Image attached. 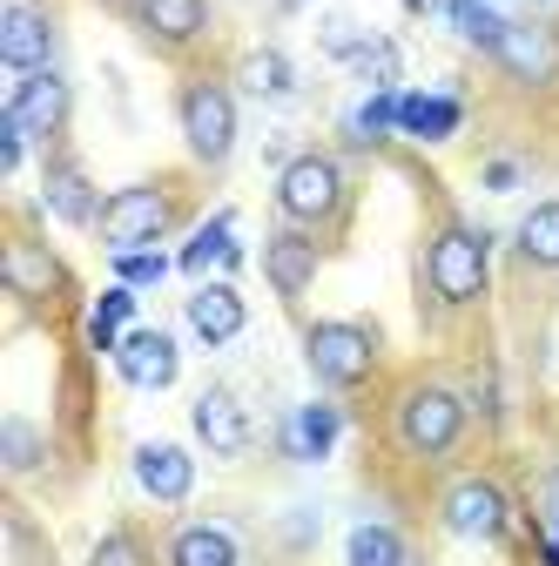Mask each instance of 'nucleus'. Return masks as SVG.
Masks as SVG:
<instances>
[{
  "mask_svg": "<svg viewBox=\"0 0 559 566\" xmlns=\"http://www.w3.org/2000/svg\"><path fill=\"white\" fill-rule=\"evenodd\" d=\"M162 566H243V539L230 520H182L162 539Z\"/></svg>",
  "mask_w": 559,
  "mask_h": 566,
  "instance_id": "17",
  "label": "nucleus"
},
{
  "mask_svg": "<svg viewBox=\"0 0 559 566\" xmlns=\"http://www.w3.org/2000/svg\"><path fill=\"white\" fill-rule=\"evenodd\" d=\"M8 115L28 128V142H41V149H61V142H67V115H75V88H67L61 67H48V75H28V82H14V95H8Z\"/></svg>",
  "mask_w": 559,
  "mask_h": 566,
  "instance_id": "14",
  "label": "nucleus"
},
{
  "mask_svg": "<svg viewBox=\"0 0 559 566\" xmlns=\"http://www.w3.org/2000/svg\"><path fill=\"white\" fill-rule=\"evenodd\" d=\"M284 8H304V0H284Z\"/></svg>",
  "mask_w": 559,
  "mask_h": 566,
  "instance_id": "32",
  "label": "nucleus"
},
{
  "mask_svg": "<svg viewBox=\"0 0 559 566\" xmlns=\"http://www.w3.org/2000/svg\"><path fill=\"white\" fill-rule=\"evenodd\" d=\"M398 128L418 142H445L458 128V102L452 95H398Z\"/></svg>",
  "mask_w": 559,
  "mask_h": 566,
  "instance_id": "25",
  "label": "nucleus"
},
{
  "mask_svg": "<svg viewBox=\"0 0 559 566\" xmlns=\"http://www.w3.org/2000/svg\"><path fill=\"white\" fill-rule=\"evenodd\" d=\"M472 424H478L472 398L439 371H411L384 405V432H391L398 459H411L418 472H445L472 446Z\"/></svg>",
  "mask_w": 559,
  "mask_h": 566,
  "instance_id": "1",
  "label": "nucleus"
},
{
  "mask_svg": "<svg viewBox=\"0 0 559 566\" xmlns=\"http://www.w3.org/2000/svg\"><path fill=\"white\" fill-rule=\"evenodd\" d=\"M0 459H8V472L14 479H28V472H41V459H48V446H41V432L28 418H8L0 424Z\"/></svg>",
  "mask_w": 559,
  "mask_h": 566,
  "instance_id": "28",
  "label": "nucleus"
},
{
  "mask_svg": "<svg viewBox=\"0 0 559 566\" xmlns=\"http://www.w3.org/2000/svg\"><path fill=\"white\" fill-rule=\"evenodd\" d=\"M418 291H425V317H465L493 291V237L472 230L465 217H439L418 250Z\"/></svg>",
  "mask_w": 559,
  "mask_h": 566,
  "instance_id": "3",
  "label": "nucleus"
},
{
  "mask_svg": "<svg viewBox=\"0 0 559 566\" xmlns=\"http://www.w3.org/2000/svg\"><path fill=\"white\" fill-rule=\"evenodd\" d=\"M276 223L310 230L317 243H344L358 217V169L344 163L337 149H297L284 169H276Z\"/></svg>",
  "mask_w": 559,
  "mask_h": 566,
  "instance_id": "2",
  "label": "nucleus"
},
{
  "mask_svg": "<svg viewBox=\"0 0 559 566\" xmlns=\"http://www.w3.org/2000/svg\"><path fill=\"white\" fill-rule=\"evenodd\" d=\"M54 54H61L54 14L41 0H8V8H0V67H8L14 82H28V75H48Z\"/></svg>",
  "mask_w": 559,
  "mask_h": 566,
  "instance_id": "11",
  "label": "nucleus"
},
{
  "mask_svg": "<svg viewBox=\"0 0 559 566\" xmlns=\"http://www.w3.org/2000/svg\"><path fill=\"white\" fill-rule=\"evenodd\" d=\"M88 566H162V553H156L149 526H135V520H115V526L95 539Z\"/></svg>",
  "mask_w": 559,
  "mask_h": 566,
  "instance_id": "24",
  "label": "nucleus"
},
{
  "mask_svg": "<svg viewBox=\"0 0 559 566\" xmlns=\"http://www.w3.org/2000/svg\"><path fill=\"white\" fill-rule=\"evenodd\" d=\"M324 256H330V243H317L310 230H291V223H276V230L263 237V276H270L276 304H284V311H297V304L310 297V283H317Z\"/></svg>",
  "mask_w": 559,
  "mask_h": 566,
  "instance_id": "12",
  "label": "nucleus"
},
{
  "mask_svg": "<svg viewBox=\"0 0 559 566\" xmlns=\"http://www.w3.org/2000/svg\"><path fill=\"white\" fill-rule=\"evenodd\" d=\"M546 500H552V513H559V472H552V479H546Z\"/></svg>",
  "mask_w": 559,
  "mask_h": 566,
  "instance_id": "30",
  "label": "nucleus"
},
{
  "mask_svg": "<svg viewBox=\"0 0 559 566\" xmlns=\"http://www.w3.org/2000/svg\"><path fill=\"white\" fill-rule=\"evenodd\" d=\"M176 128H182V149L202 176H223L236 156V135H243V88L236 75H223L217 61H189L176 75Z\"/></svg>",
  "mask_w": 559,
  "mask_h": 566,
  "instance_id": "4",
  "label": "nucleus"
},
{
  "mask_svg": "<svg viewBox=\"0 0 559 566\" xmlns=\"http://www.w3.org/2000/svg\"><path fill=\"white\" fill-rule=\"evenodd\" d=\"M115 378H122L128 391H169V385L182 378V350H176V337L156 331V324H135V331L115 344Z\"/></svg>",
  "mask_w": 559,
  "mask_h": 566,
  "instance_id": "15",
  "label": "nucleus"
},
{
  "mask_svg": "<svg viewBox=\"0 0 559 566\" xmlns=\"http://www.w3.org/2000/svg\"><path fill=\"white\" fill-rule=\"evenodd\" d=\"M189 209H196V176H143V182H128V189H108L102 202V223L95 237L122 256V250H156L162 237H176L189 223Z\"/></svg>",
  "mask_w": 559,
  "mask_h": 566,
  "instance_id": "5",
  "label": "nucleus"
},
{
  "mask_svg": "<svg viewBox=\"0 0 559 566\" xmlns=\"http://www.w3.org/2000/svg\"><path fill=\"white\" fill-rule=\"evenodd\" d=\"M189 424H196V446L202 452H217V459H243L250 452V411L230 385H202L196 405H189Z\"/></svg>",
  "mask_w": 559,
  "mask_h": 566,
  "instance_id": "16",
  "label": "nucleus"
},
{
  "mask_svg": "<svg viewBox=\"0 0 559 566\" xmlns=\"http://www.w3.org/2000/svg\"><path fill=\"white\" fill-rule=\"evenodd\" d=\"M128 465H135V485H143L156 506H182L196 492V459L182 446H169V439H143Z\"/></svg>",
  "mask_w": 559,
  "mask_h": 566,
  "instance_id": "18",
  "label": "nucleus"
},
{
  "mask_svg": "<svg viewBox=\"0 0 559 566\" xmlns=\"http://www.w3.org/2000/svg\"><path fill=\"white\" fill-rule=\"evenodd\" d=\"M169 270H176V263H169L162 250H122V256H115V276L128 283V291H149V283H162Z\"/></svg>",
  "mask_w": 559,
  "mask_h": 566,
  "instance_id": "29",
  "label": "nucleus"
},
{
  "mask_svg": "<svg viewBox=\"0 0 559 566\" xmlns=\"http://www.w3.org/2000/svg\"><path fill=\"white\" fill-rule=\"evenodd\" d=\"M439 526L452 539H472V546H499L513 533V500L493 472H458L445 492H439Z\"/></svg>",
  "mask_w": 559,
  "mask_h": 566,
  "instance_id": "8",
  "label": "nucleus"
},
{
  "mask_svg": "<svg viewBox=\"0 0 559 566\" xmlns=\"http://www.w3.org/2000/svg\"><path fill=\"white\" fill-rule=\"evenodd\" d=\"M513 263L526 276H559V196L532 202L513 230Z\"/></svg>",
  "mask_w": 559,
  "mask_h": 566,
  "instance_id": "21",
  "label": "nucleus"
},
{
  "mask_svg": "<svg viewBox=\"0 0 559 566\" xmlns=\"http://www.w3.org/2000/svg\"><path fill=\"white\" fill-rule=\"evenodd\" d=\"M404 8H411V14H432V8H439V0H404Z\"/></svg>",
  "mask_w": 559,
  "mask_h": 566,
  "instance_id": "31",
  "label": "nucleus"
},
{
  "mask_svg": "<svg viewBox=\"0 0 559 566\" xmlns=\"http://www.w3.org/2000/svg\"><path fill=\"white\" fill-rule=\"evenodd\" d=\"M41 202H48L54 223H67V230H95L108 196L95 189V176L82 169V156L61 142V149H48V163H41Z\"/></svg>",
  "mask_w": 559,
  "mask_h": 566,
  "instance_id": "13",
  "label": "nucleus"
},
{
  "mask_svg": "<svg viewBox=\"0 0 559 566\" xmlns=\"http://www.w3.org/2000/svg\"><path fill=\"white\" fill-rule=\"evenodd\" d=\"M243 324H250V304H243L236 283H202V291L189 297V331H196L209 350L236 344V337H243Z\"/></svg>",
  "mask_w": 559,
  "mask_h": 566,
  "instance_id": "20",
  "label": "nucleus"
},
{
  "mask_svg": "<svg viewBox=\"0 0 559 566\" xmlns=\"http://www.w3.org/2000/svg\"><path fill=\"white\" fill-rule=\"evenodd\" d=\"M485 61H493L513 88L552 95V88H559V21H546V14L506 21V34L493 41V54H485Z\"/></svg>",
  "mask_w": 559,
  "mask_h": 566,
  "instance_id": "9",
  "label": "nucleus"
},
{
  "mask_svg": "<svg viewBox=\"0 0 559 566\" xmlns=\"http://www.w3.org/2000/svg\"><path fill=\"white\" fill-rule=\"evenodd\" d=\"M128 28L143 34L149 54L189 67L202 54V41L217 34V8L209 0H128Z\"/></svg>",
  "mask_w": 559,
  "mask_h": 566,
  "instance_id": "10",
  "label": "nucleus"
},
{
  "mask_svg": "<svg viewBox=\"0 0 559 566\" xmlns=\"http://www.w3.org/2000/svg\"><path fill=\"white\" fill-rule=\"evenodd\" d=\"M337 439H344V411H337L330 398H317V405H297V411L284 418V432H276V452L297 459V465H317V459L337 452Z\"/></svg>",
  "mask_w": 559,
  "mask_h": 566,
  "instance_id": "19",
  "label": "nucleus"
},
{
  "mask_svg": "<svg viewBox=\"0 0 559 566\" xmlns=\"http://www.w3.org/2000/svg\"><path fill=\"white\" fill-rule=\"evenodd\" d=\"M0 276H8V297L34 317L48 311H75V270H67L28 217H8V256H0Z\"/></svg>",
  "mask_w": 559,
  "mask_h": 566,
  "instance_id": "7",
  "label": "nucleus"
},
{
  "mask_svg": "<svg viewBox=\"0 0 559 566\" xmlns=\"http://www.w3.org/2000/svg\"><path fill=\"white\" fill-rule=\"evenodd\" d=\"M304 365L330 398H358L384 378V331L371 317H310L304 324Z\"/></svg>",
  "mask_w": 559,
  "mask_h": 566,
  "instance_id": "6",
  "label": "nucleus"
},
{
  "mask_svg": "<svg viewBox=\"0 0 559 566\" xmlns=\"http://www.w3.org/2000/svg\"><path fill=\"white\" fill-rule=\"evenodd\" d=\"M230 230H236V217L223 209L217 223H202V230L189 237V250L176 256V270H209V263H236V243H230Z\"/></svg>",
  "mask_w": 559,
  "mask_h": 566,
  "instance_id": "27",
  "label": "nucleus"
},
{
  "mask_svg": "<svg viewBox=\"0 0 559 566\" xmlns=\"http://www.w3.org/2000/svg\"><path fill=\"white\" fill-rule=\"evenodd\" d=\"M344 566H411V546L391 520H365L344 539Z\"/></svg>",
  "mask_w": 559,
  "mask_h": 566,
  "instance_id": "23",
  "label": "nucleus"
},
{
  "mask_svg": "<svg viewBox=\"0 0 559 566\" xmlns=\"http://www.w3.org/2000/svg\"><path fill=\"white\" fill-rule=\"evenodd\" d=\"M128 317H135V291H128V283L102 291V297H95V311H88V344L115 358V344L128 337Z\"/></svg>",
  "mask_w": 559,
  "mask_h": 566,
  "instance_id": "26",
  "label": "nucleus"
},
{
  "mask_svg": "<svg viewBox=\"0 0 559 566\" xmlns=\"http://www.w3.org/2000/svg\"><path fill=\"white\" fill-rule=\"evenodd\" d=\"M236 88L256 95V102H284V95H297V67H291L284 48H250L236 61Z\"/></svg>",
  "mask_w": 559,
  "mask_h": 566,
  "instance_id": "22",
  "label": "nucleus"
}]
</instances>
